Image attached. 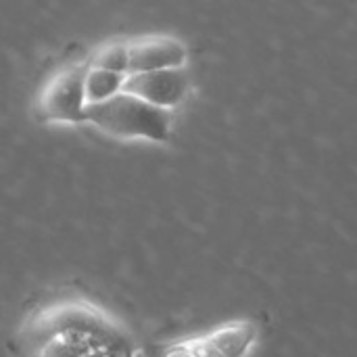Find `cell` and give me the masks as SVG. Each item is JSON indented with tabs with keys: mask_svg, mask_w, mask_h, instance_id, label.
<instances>
[{
	"mask_svg": "<svg viewBox=\"0 0 357 357\" xmlns=\"http://www.w3.org/2000/svg\"><path fill=\"white\" fill-rule=\"evenodd\" d=\"M86 63L96 69L128 75L130 73V42H121V40L107 42L100 48H96L86 59Z\"/></svg>",
	"mask_w": 357,
	"mask_h": 357,
	"instance_id": "obj_8",
	"label": "cell"
},
{
	"mask_svg": "<svg viewBox=\"0 0 357 357\" xmlns=\"http://www.w3.org/2000/svg\"><path fill=\"white\" fill-rule=\"evenodd\" d=\"M188 90L190 77L184 67L149 73H130L123 84V92L165 111H172L178 105H182L188 96Z\"/></svg>",
	"mask_w": 357,
	"mask_h": 357,
	"instance_id": "obj_4",
	"label": "cell"
},
{
	"mask_svg": "<svg viewBox=\"0 0 357 357\" xmlns=\"http://www.w3.org/2000/svg\"><path fill=\"white\" fill-rule=\"evenodd\" d=\"M257 339L251 322H230L218 331L199 337L205 357H245Z\"/></svg>",
	"mask_w": 357,
	"mask_h": 357,
	"instance_id": "obj_6",
	"label": "cell"
},
{
	"mask_svg": "<svg viewBox=\"0 0 357 357\" xmlns=\"http://www.w3.org/2000/svg\"><path fill=\"white\" fill-rule=\"evenodd\" d=\"M19 341L27 357H128L117 324L88 301H56L25 320Z\"/></svg>",
	"mask_w": 357,
	"mask_h": 357,
	"instance_id": "obj_1",
	"label": "cell"
},
{
	"mask_svg": "<svg viewBox=\"0 0 357 357\" xmlns=\"http://www.w3.org/2000/svg\"><path fill=\"white\" fill-rule=\"evenodd\" d=\"M128 75H119L113 71H105V69H96L90 67L86 69L84 75V96H86V105H102L111 98H115L117 94L123 92V84H126Z\"/></svg>",
	"mask_w": 357,
	"mask_h": 357,
	"instance_id": "obj_7",
	"label": "cell"
},
{
	"mask_svg": "<svg viewBox=\"0 0 357 357\" xmlns=\"http://www.w3.org/2000/svg\"><path fill=\"white\" fill-rule=\"evenodd\" d=\"M86 123L121 140L167 142L172 134V111L121 92L102 105L86 107Z\"/></svg>",
	"mask_w": 357,
	"mask_h": 357,
	"instance_id": "obj_2",
	"label": "cell"
},
{
	"mask_svg": "<svg viewBox=\"0 0 357 357\" xmlns=\"http://www.w3.org/2000/svg\"><path fill=\"white\" fill-rule=\"evenodd\" d=\"M88 63L71 65L50 77L40 94V115L59 123H86L84 75Z\"/></svg>",
	"mask_w": 357,
	"mask_h": 357,
	"instance_id": "obj_3",
	"label": "cell"
},
{
	"mask_svg": "<svg viewBox=\"0 0 357 357\" xmlns=\"http://www.w3.org/2000/svg\"><path fill=\"white\" fill-rule=\"evenodd\" d=\"M186 61H188V50L184 42H180L178 38L142 36L130 42V73L182 69Z\"/></svg>",
	"mask_w": 357,
	"mask_h": 357,
	"instance_id": "obj_5",
	"label": "cell"
}]
</instances>
